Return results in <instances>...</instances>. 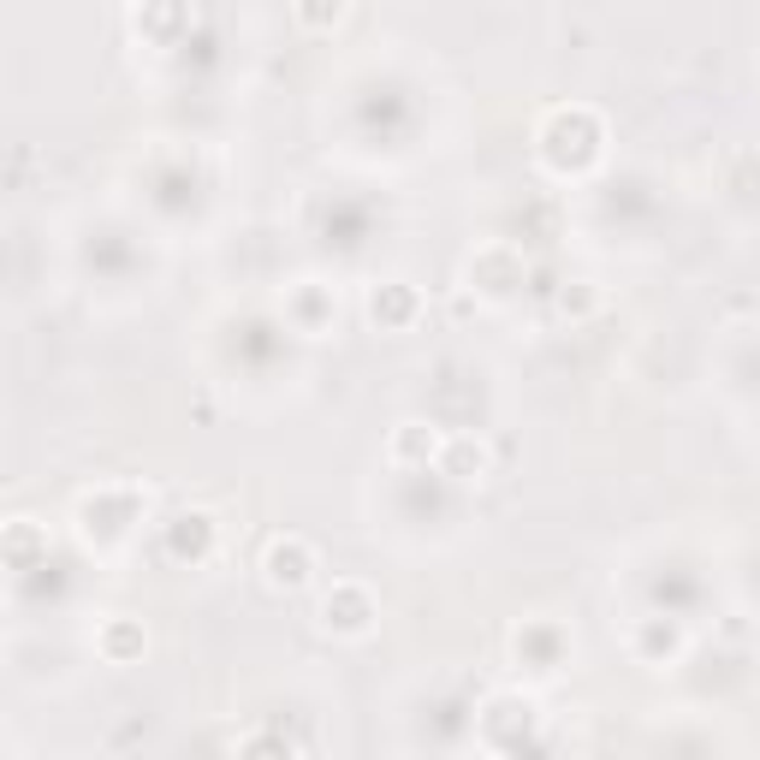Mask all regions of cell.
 I'll return each mask as SVG.
<instances>
[{
  "label": "cell",
  "instance_id": "obj_1",
  "mask_svg": "<svg viewBox=\"0 0 760 760\" xmlns=\"http://www.w3.org/2000/svg\"><path fill=\"white\" fill-rule=\"evenodd\" d=\"M262 570H268V582H274V588H303V582H309V570H315L309 541H297V535L274 541V547H268V559H262Z\"/></svg>",
  "mask_w": 760,
  "mask_h": 760
},
{
  "label": "cell",
  "instance_id": "obj_2",
  "mask_svg": "<svg viewBox=\"0 0 760 760\" xmlns=\"http://www.w3.org/2000/svg\"><path fill=\"white\" fill-rule=\"evenodd\" d=\"M339 612L333 606H321V624L327 630H339V636H363V630L375 624V600H369V588H357V582H339Z\"/></svg>",
  "mask_w": 760,
  "mask_h": 760
},
{
  "label": "cell",
  "instance_id": "obj_3",
  "mask_svg": "<svg viewBox=\"0 0 760 760\" xmlns=\"http://www.w3.org/2000/svg\"><path fill=\"white\" fill-rule=\"evenodd\" d=\"M392 458H434V446H422V422H398V434H392Z\"/></svg>",
  "mask_w": 760,
  "mask_h": 760
}]
</instances>
